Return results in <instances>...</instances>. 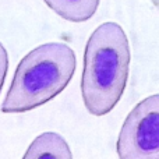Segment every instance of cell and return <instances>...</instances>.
I'll return each mask as SVG.
<instances>
[{
	"mask_svg": "<svg viewBox=\"0 0 159 159\" xmlns=\"http://www.w3.org/2000/svg\"><path fill=\"white\" fill-rule=\"evenodd\" d=\"M48 7L70 22L88 21L98 10L101 0H43Z\"/></svg>",
	"mask_w": 159,
	"mask_h": 159,
	"instance_id": "obj_5",
	"label": "cell"
},
{
	"mask_svg": "<svg viewBox=\"0 0 159 159\" xmlns=\"http://www.w3.org/2000/svg\"><path fill=\"white\" fill-rule=\"evenodd\" d=\"M119 159H159V96L151 95L133 107L116 144Z\"/></svg>",
	"mask_w": 159,
	"mask_h": 159,
	"instance_id": "obj_3",
	"label": "cell"
},
{
	"mask_svg": "<svg viewBox=\"0 0 159 159\" xmlns=\"http://www.w3.org/2000/svg\"><path fill=\"white\" fill-rule=\"evenodd\" d=\"M8 70V55L6 48L3 46V43L0 42V91H2V87L4 84V78L6 74H7Z\"/></svg>",
	"mask_w": 159,
	"mask_h": 159,
	"instance_id": "obj_6",
	"label": "cell"
},
{
	"mask_svg": "<svg viewBox=\"0 0 159 159\" xmlns=\"http://www.w3.org/2000/svg\"><path fill=\"white\" fill-rule=\"evenodd\" d=\"M130 45L124 30L116 22H103L85 46L81 93L87 110L105 116L123 96L129 80Z\"/></svg>",
	"mask_w": 159,
	"mask_h": 159,
	"instance_id": "obj_1",
	"label": "cell"
},
{
	"mask_svg": "<svg viewBox=\"0 0 159 159\" xmlns=\"http://www.w3.org/2000/svg\"><path fill=\"white\" fill-rule=\"evenodd\" d=\"M22 159H73V152L60 134L46 131L30 144Z\"/></svg>",
	"mask_w": 159,
	"mask_h": 159,
	"instance_id": "obj_4",
	"label": "cell"
},
{
	"mask_svg": "<svg viewBox=\"0 0 159 159\" xmlns=\"http://www.w3.org/2000/svg\"><path fill=\"white\" fill-rule=\"evenodd\" d=\"M75 53L69 45L50 42L21 59L2 105L3 113L36 109L63 92L75 71Z\"/></svg>",
	"mask_w": 159,
	"mask_h": 159,
	"instance_id": "obj_2",
	"label": "cell"
}]
</instances>
